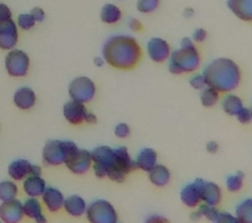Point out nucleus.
Instances as JSON below:
<instances>
[{"mask_svg":"<svg viewBox=\"0 0 252 223\" xmlns=\"http://www.w3.org/2000/svg\"><path fill=\"white\" fill-rule=\"evenodd\" d=\"M142 47L133 35H112L102 46V58L116 70L129 71L138 66L142 58Z\"/></svg>","mask_w":252,"mask_h":223,"instance_id":"obj_1","label":"nucleus"},{"mask_svg":"<svg viewBox=\"0 0 252 223\" xmlns=\"http://www.w3.org/2000/svg\"><path fill=\"white\" fill-rule=\"evenodd\" d=\"M204 76L208 87L220 94H230L240 86L242 70L232 59L217 58L204 68Z\"/></svg>","mask_w":252,"mask_h":223,"instance_id":"obj_2","label":"nucleus"},{"mask_svg":"<svg viewBox=\"0 0 252 223\" xmlns=\"http://www.w3.org/2000/svg\"><path fill=\"white\" fill-rule=\"evenodd\" d=\"M201 64L200 51L192 38L184 37L180 47L171 53L168 59V70L173 75L192 74L198 70Z\"/></svg>","mask_w":252,"mask_h":223,"instance_id":"obj_3","label":"nucleus"},{"mask_svg":"<svg viewBox=\"0 0 252 223\" xmlns=\"http://www.w3.org/2000/svg\"><path fill=\"white\" fill-rule=\"evenodd\" d=\"M79 150L78 145L72 141L50 139L43 146L42 160L46 165L58 167L66 164V161Z\"/></svg>","mask_w":252,"mask_h":223,"instance_id":"obj_4","label":"nucleus"},{"mask_svg":"<svg viewBox=\"0 0 252 223\" xmlns=\"http://www.w3.org/2000/svg\"><path fill=\"white\" fill-rule=\"evenodd\" d=\"M134 169H137L134 159L130 157L129 151L124 146L116 147L114 149V158L113 163L110 165L108 176L110 180L114 183H122L125 180V177L127 173H130Z\"/></svg>","mask_w":252,"mask_h":223,"instance_id":"obj_5","label":"nucleus"},{"mask_svg":"<svg viewBox=\"0 0 252 223\" xmlns=\"http://www.w3.org/2000/svg\"><path fill=\"white\" fill-rule=\"evenodd\" d=\"M86 218L88 223H117V210L109 201L94 200L92 201L86 212Z\"/></svg>","mask_w":252,"mask_h":223,"instance_id":"obj_6","label":"nucleus"},{"mask_svg":"<svg viewBox=\"0 0 252 223\" xmlns=\"http://www.w3.org/2000/svg\"><path fill=\"white\" fill-rule=\"evenodd\" d=\"M96 95V86L92 79L87 76H79L71 80L68 86V96L74 101L88 104L94 100Z\"/></svg>","mask_w":252,"mask_h":223,"instance_id":"obj_7","label":"nucleus"},{"mask_svg":"<svg viewBox=\"0 0 252 223\" xmlns=\"http://www.w3.org/2000/svg\"><path fill=\"white\" fill-rule=\"evenodd\" d=\"M4 64H5V70H7L8 75H11L13 78H23L29 71L31 59L25 51L19 50V49H12L5 55Z\"/></svg>","mask_w":252,"mask_h":223,"instance_id":"obj_8","label":"nucleus"},{"mask_svg":"<svg viewBox=\"0 0 252 223\" xmlns=\"http://www.w3.org/2000/svg\"><path fill=\"white\" fill-rule=\"evenodd\" d=\"M91 157H92V169L94 176L98 179L108 176L110 165L113 163L114 149L109 146H97L91 151Z\"/></svg>","mask_w":252,"mask_h":223,"instance_id":"obj_9","label":"nucleus"},{"mask_svg":"<svg viewBox=\"0 0 252 223\" xmlns=\"http://www.w3.org/2000/svg\"><path fill=\"white\" fill-rule=\"evenodd\" d=\"M146 50H147V55L149 58L155 63H164L167 62L171 57V46L169 43L163 38L159 37H154L147 42L146 45Z\"/></svg>","mask_w":252,"mask_h":223,"instance_id":"obj_10","label":"nucleus"},{"mask_svg":"<svg viewBox=\"0 0 252 223\" xmlns=\"http://www.w3.org/2000/svg\"><path fill=\"white\" fill-rule=\"evenodd\" d=\"M74 175H84L92 168V157L88 150L79 149L64 164Z\"/></svg>","mask_w":252,"mask_h":223,"instance_id":"obj_11","label":"nucleus"},{"mask_svg":"<svg viewBox=\"0 0 252 223\" xmlns=\"http://www.w3.org/2000/svg\"><path fill=\"white\" fill-rule=\"evenodd\" d=\"M19 41V27L13 20L0 23V49L12 50Z\"/></svg>","mask_w":252,"mask_h":223,"instance_id":"obj_12","label":"nucleus"},{"mask_svg":"<svg viewBox=\"0 0 252 223\" xmlns=\"http://www.w3.org/2000/svg\"><path fill=\"white\" fill-rule=\"evenodd\" d=\"M24 217L23 202L17 198L0 204V221L3 223H20Z\"/></svg>","mask_w":252,"mask_h":223,"instance_id":"obj_13","label":"nucleus"},{"mask_svg":"<svg viewBox=\"0 0 252 223\" xmlns=\"http://www.w3.org/2000/svg\"><path fill=\"white\" fill-rule=\"evenodd\" d=\"M201 184H202V179H196L181 188L180 200L187 208L196 209L202 202L201 201Z\"/></svg>","mask_w":252,"mask_h":223,"instance_id":"obj_14","label":"nucleus"},{"mask_svg":"<svg viewBox=\"0 0 252 223\" xmlns=\"http://www.w3.org/2000/svg\"><path fill=\"white\" fill-rule=\"evenodd\" d=\"M87 112L88 110H87L86 104L74 101V100H70L63 106V117L66 118V121L71 125H82Z\"/></svg>","mask_w":252,"mask_h":223,"instance_id":"obj_15","label":"nucleus"},{"mask_svg":"<svg viewBox=\"0 0 252 223\" xmlns=\"http://www.w3.org/2000/svg\"><path fill=\"white\" fill-rule=\"evenodd\" d=\"M42 198V205L46 208L47 212L58 213L63 209V204L66 197L63 196V193L58 188L54 187H47L46 191L41 196Z\"/></svg>","mask_w":252,"mask_h":223,"instance_id":"obj_16","label":"nucleus"},{"mask_svg":"<svg viewBox=\"0 0 252 223\" xmlns=\"http://www.w3.org/2000/svg\"><path fill=\"white\" fill-rule=\"evenodd\" d=\"M24 216L32 220L34 223H47V218L43 213L42 201L35 197H28L23 202Z\"/></svg>","mask_w":252,"mask_h":223,"instance_id":"obj_17","label":"nucleus"},{"mask_svg":"<svg viewBox=\"0 0 252 223\" xmlns=\"http://www.w3.org/2000/svg\"><path fill=\"white\" fill-rule=\"evenodd\" d=\"M201 201L210 206H220L222 201V191L217 183L202 180L201 184Z\"/></svg>","mask_w":252,"mask_h":223,"instance_id":"obj_18","label":"nucleus"},{"mask_svg":"<svg viewBox=\"0 0 252 223\" xmlns=\"http://www.w3.org/2000/svg\"><path fill=\"white\" fill-rule=\"evenodd\" d=\"M87 208H88V204L86 202V200L78 194L66 197L64 204H63L64 213L70 217H74V218H80V217L86 216Z\"/></svg>","mask_w":252,"mask_h":223,"instance_id":"obj_19","label":"nucleus"},{"mask_svg":"<svg viewBox=\"0 0 252 223\" xmlns=\"http://www.w3.org/2000/svg\"><path fill=\"white\" fill-rule=\"evenodd\" d=\"M46 181H45V179L42 176L29 175L27 179L23 180V191L28 197L39 198L43 194V192L46 191Z\"/></svg>","mask_w":252,"mask_h":223,"instance_id":"obj_20","label":"nucleus"},{"mask_svg":"<svg viewBox=\"0 0 252 223\" xmlns=\"http://www.w3.org/2000/svg\"><path fill=\"white\" fill-rule=\"evenodd\" d=\"M227 7L239 20L252 23V0H227Z\"/></svg>","mask_w":252,"mask_h":223,"instance_id":"obj_21","label":"nucleus"},{"mask_svg":"<svg viewBox=\"0 0 252 223\" xmlns=\"http://www.w3.org/2000/svg\"><path fill=\"white\" fill-rule=\"evenodd\" d=\"M13 102L21 110L32 109L37 102V96L34 91L29 87H21L13 95Z\"/></svg>","mask_w":252,"mask_h":223,"instance_id":"obj_22","label":"nucleus"},{"mask_svg":"<svg viewBox=\"0 0 252 223\" xmlns=\"http://www.w3.org/2000/svg\"><path fill=\"white\" fill-rule=\"evenodd\" d=\"M137 169H141L143 172H149L150 169H153L158 164V154L154 149L145 147L137 154V157L134 159Z\"/></svg>","mask_w":252,"mask_h":223,"instance_id":"obj_23","label":"nucleus"},{"mask_svg":"<svg viewBox=\"0 0 252 223\" xmlns=\"http://www.w3.org/2000/svg\"><path fill=\"white\" fill-rule=\"evenodd\" d=\"M32 163L27 159H16L8 165V175L13 181H23L31 173Z\"/></svg>","mask_w":252,"mask_h":223,"instance_id":"obj_24","label":"nucleus"},{"mask_svg":"<svg viewBox=\"0 0 252 223\" xmlns=\"http://www.w3.org/2000/svg\"><path fill=\"white\" fill-rule=\"evenodd\" d=\"M147 173H149L150 183L158 187V188H163L165 185H168V183L171 181V172L163 164H157Z\"/></svg>","mask_w":252,"mask_h":223,"instance_id":"obj_25","label":"nucleus"},{"mask_svg":"<svg viewBox=\"0 0 252 223\" xmlns=\"http://www.w3.org/2000/svg\"><path fill=\"white\" fill-rule=\"evenodd\" d=\"M244 108L243 100L236 96L232 92L230 94H226V96L222 100V109L227 116H231V117H235L236 114L239 113L240 110Z\"/></svg>","mask_w":252,"mask_h":223,"instance_id":"obj_26","label":"nucleus"},{"mask_svg":"<svg viewBox=\"0 0 252 223\" xmlns=\"http://www.w3.org/2000/svg\"><path fill=\"white\" fill-rule=\"evenodd\" d=\"M100 19L104 24L108 25H113L121 21L122 19V11L121 8L116 5V4H105L102 5L101 12H100Z\"/></svg>","mask_w":252,"mask_h":223,"instance_id":"obj_27","label":"nucleus"},{"mask_svg":"<svg viewBox=\"0 0 252 223\" xmlns=\"http://www.w3.org/2000/svg\"><path fill=\"white\" fill-rule=\"evenodd\" d=\"M19 196V187L13 180H4L0 183V201L7 202V201L16 200Z\"/></svg>","mask_w":252,"mask_h":223,"instance_id":"obj_28","label":"nucleus"},{"mask_svg":"<svg viewBox=\"0 0 252 223\" xmlns=\"http://www.w3.org/2000/svg\"><path fill=\"white\" fill-rule=\"evenodd\" d=\"M234 216L240 223H252V197L246 198L236 205Z\"/></svg>","mask_w":252,"mask_h":223,"instance_id":"obj_29","label":"nucleus"},{"mask_svg":"<svg viewBox=\"0 0 252 223\" xmlns=\"http://www.w3.org/2000/svg\"><path fill=\"white\" fill-rule=\"evenodd\" d=\"M220 94L217 90L212 88V87H205L204 90L201 91L200 100L201 104L205 108H212V106L217 105V102L220 101Z\"/></svg>","mask_w":252,"mask_h":223,"instance_id":"obj_30","label":"nucleus"},{"mask_svg":"<svg viewBox=\"0 0 252 223\" xmlns=\"http://www.w3.org/2000/svg\"><path fill=\"white\" fill-rule=\"evenodd\" d=\"M196 210L200 213L201 218H205V220L212 223L216 222L220 218V213H222L220 212V209L217 208V206H210V205H206L204 202H201L196 208Z\"/></svg>","mask_w":252,"mask_h":223,"instance_id":"obj_31","label":"nucleus"},{"mask_svg":"<svg viewBox=\"0 0 252 223\" xmlns=\"http://www.w3.org/2000/svg\"><path fill=\"white\" fill-rule=\"evenodd\" d=\"M244 184V173L238 171L226 177V189L230 193H238L242 191Z\"/></svg>","mask_w":252,"mask_h":223,"instance_id":"obj_32","label":"nucleus"},{"mask_svg":"<svg viewBox=\"0 0 252 223\" xmlns=\"http://www.w3.org/2000/svg\"><path fill=\"white\" fill-rule=\"evenodd\" d=\"M160 0H137V9L141 13H153L159 7Z\"/></svg>","mask_w":252,"mask_h":223,"instance_id":"obj_33","label":"nucleus"},{"mask_svg":"<svg viewBox=\"0 0 252 223\" xmlns=\"http://www.w3.org/2000/svg\"><path fill=\"white\" fill-rule=\"evenodd\" d=\"M16 24H17V27L20 28V29H23V31H31V29H33V28L35 27V21L34 19L32 17L31 13H21V15H19V17H17V21H16Z\"/></svg>","mask_w":252,"mask_h":223,"instance_id":"obj_34","label":"nucleus"},{"mask_svg":"<svg viewBox=\"0 0 252 223\" xmlns=\"http://www.w3.org/2000/svg\"><path fill=\"white\" fill-rule=\"evenodd\" d=\"M189 84L192 87L193 90L202 91L205 87H208L206 84V80H205L204 74H194L192 78L189 79Z\"/></svg>","mask_w":252,"mask_h":223,"instance_id":"obj_35","label":"nucleus"},{"mask_svg":"<svg viewBox=\"0 0 252 223\" xmlns=\"http://www.w3.org/2000/svg\"><path fill=\"white\" fill-rule=\"evenodd\" d=\"M131 133V130H130V126L125 122H121V124H117L116 127H114V134H116V137L118 138H127Z\"/></svg>","mask_w":252,"mask_h":223,"instance_id":"obj_36","label":"nucleus"},{"mask_svg":"<svg viewBox=\"0 0 252 223\" xmlns=\"http://www.w3.org/2000/svg\"><path fill=\"white\" fill-rule=\"evenodd\" d=\"M235 117L236 120H238V122H240L242 125H247V124H250V122L252 121L251 110L248 109V108H246V106H244L243 109L240 110L239 113L236 114Z\"/></svg>","mask_w":252,"mask_h":223,"instance_id":"obj_37","label":"nucleus"},{"mask_svg":"<svg viewBox=\"0 0 252 223\" xmlns=\"http://www.w3.org/2000/svg\"><path fill=\"white\" fill-rule=\"evenodd\" d=\"M206 37H208V32L205 31L204 28H197L196 31L193 32L192 39H193V42L202 43L205 39H206Z\"/></svg>","mask_w":252,"mask_h":223,"instance_id":"obj_38","label":"nucleus"},{"mask_svg":"<svg viewBox=\"0 0 252 223\" xmlns=\"http://www.w3.org/2000/svg\"><path fill=\"white\" fill-rule=\"evenodd\" d=\"M8 20H12L11 8L8 7L7 4L0 3V23H4Z\"/></svg>","mask_w":252,"mask_h":223,"instance_id":"obj_39","label":"nucleus"},{"mask_svg":"<svg viewBox=\"0 0 252 223\" xmlns=\"http://www.w3.org/2000/svg\"><path fill=\"white\" fill-rule=\"evenodd\" d=\"M31 15L32 17L34 19L35 23H43L45 19H46V13H45V11H43L42 8H39V7L33 8V9L31 11Z\"/></svg>","mask_w":252,"mask_h":223,"instance_id":"obj_40","label":"nucleus"},{"mask_svg":"<svg viewBox=\"0 0 252 223\" xmlns=\"http://www.w3.org/2000/svg\"><path fill=\"white\" fill-rule=\"evenodd\" d=\"M214 223H240L235 216H232L230 213H220V218Z\"/></svg>","mask_w":252,"mask_h":223,"instance_id":"obj_41","label":"nucleus"},{"mask_svg":"<svg viewBox=\"0 0 252 223\" xmlns=\"http://www.w3.org/2000/svg\"><path fill=\"white\" fill-rule=\"evenodd\" d=\"M145 223H171L168 218H165L164 216L160 214H150L145 220Z\"/></svg>","mask_w":252,"mask_h":223,"instance_id":"obj_42","label":"nucleus"},{"mask_svg":"<svg viewBox=\"0 0 252 223\" xmlns=\"http://www.w3.org/2000/svg\"><path fill=\"white\" fill-rule=\"evenodd\" d=\"M129 28L133 32H137L138 33V32L143 31V24H142L138 19H131L129 21Z\"/></svg>","mask_w":252,"mask_h":223,"instance_id":"obj_43","label":"nucleus"},{"mask_svg":"<svg viewBox=\"0 0 252 223\" xmlns=\"http://www.w3.org/2000/svg\"><path fill=\"white\" fill-rule=\"evenodd\" d=\"M218 150H220V145L214 141H210L206 143V151L209 154H216L218 153Z\"/></svg>","mask_w":252,"mask_h":223,"instance_id":"obj_44","label":"nucleus"},{"mask_svg":"<svg viewBox=\"0 0 252 223\" xmlns=\"http://www.w3.org/2000/svg\"><path fill=\"white\" fill-rule=\"evenodd\" d=\"M29 175H33V176H41V175H42V168H41L38 164H32L31 173H29Z\"/></svg>","mask_w":252,"mask_h":223,"instance_id":"obj_45","label":"nucleus"},{"mask_svg":"<svg viewBox=\"0 0 252 223\" xmlns=\"http://www.w3.org/2000/svg\"><path fill=\"white\" fill-rule=\"evenodd\" d=\"M84 122H86V124H91V125H92V124H96V122H97V117H96L94 113L87 112L86 118H84Z\"/></svg>","mask_w":252,"mask_h":223,"instance_id":"obj_46","label":"nucleus"},{"mask_svg":"<svg viewBox=\"0 0 252 223\" xmlns=\"http://www.w3.org/2000/svg\"><path fill=\"white\" fill-rule=\"evenodd\" d=\"M94 66L102 67V66H104V64H105V59L102 58V55H101V57H94Z\"/></svg>","mask_w":252,"mask_h":223,"instance_id":"obj_47","label":"nucleus"},{"mask_svg":"<svg viewBox=\"0 0 252 223\" xmlns=\"http://www.w3.org/2000/svg\"><path fill=\"white\" fill-rule=\"evenodd\" d=\"M193 16H194V9H193V8H185L184 9L185 19H189V17H193Z\"/></svg>","mask_w":252,"mask_h":223,"instance_id":"obj_48","label":"nucleus"},{"mask_svg":"<svg viewBox=\"0 0 252 223\" xmlns=\"http://www.w3.org/2000/svg\"><path fill=\"white\" fill-rule=\"evenodd\" d=\"M190 220L194 221V222H196V221H200V220H201L200 213L197 212V210H194V212H193L192 214H190Z\"/></svg>","mask_w":252,"mask_h":223,"instance_id":"obj_49","label":"nucleus"},{"mask_svg":"<svg viewBox=\"0 0 252 223\" xmlns=\"http://www.w3.org/2000/svg\"><path fill=\"white\" fill-rule=\"evenodd\" d=\"M250 110H251V116H252V105H251V108H250Z\"/></svg>","mask_w":252,"mask_h":223,"instance_id":"obj_50","label":"nucleus"},{"mask_svg":"<svg viewBox=\"0 0 252 223\" xmlns=\"http://www.w3.org/2000/svg\"><path fill=\"white\" fill-rule=\"evenodd\" d=\"M0 223H3V222H1V221H0Z\"/></svg>","mask_w":252,"mask_h":223,"instance_id":"obj_51","label":"nucleus"},{"mask_svg":"<svg viewBox=\"0 0 252 223\" xmlns=\"http://www.w3.org/2000/svg\"><path fill=\"white\" fill-rule=\"evenodd\" d=\"M117 223H120V222H117Z\"/></svg>","mask_w":252,"mask_h":223,"instance_id":"obj_52","label":"nucleus"}]
</instances>
